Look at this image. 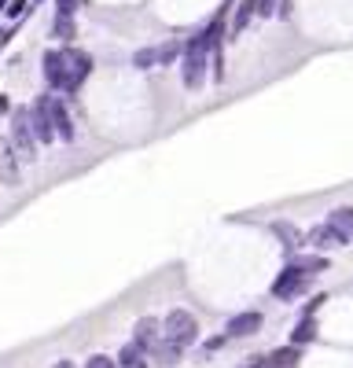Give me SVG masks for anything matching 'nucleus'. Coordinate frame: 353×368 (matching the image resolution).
Returning a JSON list of instances; mask_svg holds the SVG:
<instances>
[{"instance_id": "1", "label": "nucleus", "mask_w": 353, "mask_h": 368, "mask_svg": "<svg viewBox=\"0 0 353 368\" xmlns=\"http://www.w3.org/2000/svg\"><path fill=\"white\" fill-rule=\"evenodd\" d=\"M206 70H210V52L199 37H191L184 48H180V81H184L188 92H199L202 81H206Z\"/></svg>"}, {"instance_id": "2", "label": "nucleus", "mask_w": 353, "mask_h": 368, "mask_svg": "<svg viewBox=\"0 0 353 368\" xmlns=\"http://www.w3.org/2000/svg\"><path fill=\"white\" fill-rule=\"evenodd\" d=\"M162 339L180 346V350H188V346L199 343V320L188 309H169L162 320Z\"/></svg>"}, {"instance_id": "3", "label": "nucleus", "mask_w": 353, "mask_h": 368, "mask_svg": "<svg viewBox=\"0 0 353 368\" xmlns=\"http://www.w3.org/2000/svg\"><path fill=\"white\" fill-rule=\"evenodd\" d=\"M8 140L15 144L23 162H37L41 144H37L34 129H30V107H12V133H8Z\"/></svg>"}, {"instance_id": "4", "label": "nucleus", "mask_w": 353, "mask_h": 368, "mask_svg": "<svg viewBox=\"0 0 353 368\" xmlns=\"http://www.w3.org/2000/svg\"><path fill=\"white\" fill-rule=\"evenodd\" d=\"M309 280H313V276H306L302 269H295L291 262H287L280 273H276V280L269 284V295L276 302H295V298H302L309 291Z\"/></svg>"}, {"instance_id": "5", "label": "nucleus", "mask_w": 353, "mask_h": 368, "mask_svg": "<svg viewBox=\"0 0 353 368\" xmlns=\"http://www.w3.org/2000/svg\"><path fill=\"white\" fill-rule=\"evenodd\" d=\"M67 52V85H63V96H74L85 85V78L92 74V56L81 48H63Z\"/></svg>"}, {"instance_id": "6", "label": "nucleus", "mask_w": 353, "mask_h": 368, "mask_svg": "<svg viewBox=\"0 0 353 368\" xmlns=\"http://www.w3.org/2000/svg\"><path fill=\"white\" fill-rule=\"evenodd\" d=\"M0 184H8V188L23 184V159L8 136H0Z\"/></svg>"}, {"instance_id": "7", "label": "nucleus", "mask_w": 353, "mask_h": 368, "mask_svg": "<svg viewBox=\"0 0 353 368\" xmlns=\"http://www.w3.org/2000/svg\"><path fill=\"white\" fill-rule=\"evenodd\" d=\"M30 129H34L37 144H52L56 140V129H52V107H48V96H37L30 103Z\"/></svg>"}, {"instance_id": "8", "label": "nucleus", "mask_w": 353, "mask_h": 368, "mask_svg": "<svg viewBox=\"0 0 353 368\" xmlns=\"http://www.w3.org/2000/svg\"><path fill=\"white\" fill-rule=\"evenodd\" d=\"M306 247L309 251H317V254H331V251H339V247H350L342 236L331 229L328 221H320V225H313V229L306 232Z\"/></svg>"}, {"instance_id": "9", "label": "nucleus", "mask_w": 353, "mask_h": 368, "mask_svg": "<svg viewBox=\"0 0 353 368\" xmlns=\"http://www.w3.org/2000/svg\"><path fill=\"white\" fill-rule=\"evenodd\" d=\"M41 70H45L48 89L63 92V85H67V52H63V48H48L45 59H41Z\"/></svg>"}, {"instance_id": "10", "label": "nucleus", "mask_w": 353, "mask_h": 368, "mask_svg": "<svg viewBox=\"0 0 353 368\" xmlns=\"http://www.w3.org/2000/svg\"><path fill=\"white\" fill-rule=\"evenodd\" d=\"M261 309H243V313H235V317H228V324H224V335L228 339H247V335H258L261 331Z\"/></svg>"}, {"instance_id": "11", "label": "nucleus", "mask_w": 353, "mask_h": 368, "mask_svg": "<svg viewBox=\"0 0 353 368\" xmlns=\"http://www.w3.org/2000/svg\"><path fill=\"white\" fill-rule=\"evenodd\" d=\"M48 107H52V129H56V140H63V144H74L78 129H74V118H70V111H67V103H63V96H48Z\"/></svg>"}, {"instance_id": "12", "label": "nucleus", "mask_w": 353, "mask_h": 368, "mask_svg": "<svg viewBox=\"0 0 353 368\" xmlns=\"http://www.w3.org/2000/svg\"><path fill=\"white\" fill-rule=\"evenodd\" d=\"M269 232L280 240V247H284V254L291 258V254H298L306 247V232L298 229V225H291V221H272L269 225Z\"/></svg>"}, {"instance_id": "13", "label": "nucleus", "mask_w": 353, "mask_h": 368, "mask_svg": "<svg viewBox=\"0 0 353 368\" xmlns=\"http://www.w3.org/2000/svg\"><path fill=\"white\" fill-rule=\"evenodd\" d=\"M158 339H162V320L158 317H140L133 324V343L140 346L144 354H151L158 346Z\"/></svg>"}, {"instance_id": "14", "label": "nucleus", "mask_w": 353, "mask_h": 368, "mask_svg": "<svg viewBox=\"0 0 353 368\" xmlns=\"http://www.w3.org/2000/svg\"><path fill=\"white\" fill-rule=\"evenodd\" d=\"M324 221H328L346 243H353V207H331Z\"/></svg>"}, {"instance_id": "15", "label": "nucleus", "mask_w": 353, "mask_h": 368, "mask_svg": "<svg viewBox=\"0 0 353 368\" xmlns=\"http://www.w3.org/2000/svg\"><path fill=\"white\" fill-rule=\"evenodd\" d=\"M287 262H291L295 269H302L306 276H320V273H328V269H331L328 254H317V251H309V254H302V258H298V254H291V258H287Z\"/></svg>"}, {"instance_id": "16", "label": "nucleus", "mask_w": 353, "mask_h": 368, "mask_svg": "<svg viewBox=\"0 0 353 368\" xmlns=\"http://www.w3.org/2000/svg\"><path fill=\"white\" fill-rule=\"evenodd\" d=\"M298 361H302V354H298V346H276V350L265 357V368H298Z\"/></svg>"}, {"instance_id": "17", "label": "nucleus", "mask_w": 353, "mask_h": 368, "mask_svg": "<svg viewBox=\"0 0 353 368\" xmlns=\"http://www.w3.org/2000/svg\"><path fill=\"white\" fill-rule=\"evenodd\" d=\"M147 357H151L155 365L173 368V365H180V357H184V350H180V346H173V343H166V339H158V346H155V350L147 354Z\"/></svg>"}, {"instance_id": "18", "label": "nucleus", "mask_w": 353, "mask_h": 368, "mask_svg": "<svg viewBox=\"0 0 353 368\" xmlns=\"http://www.w3.org/2000/svg\"><path fill=\"white\" fill-rule=\"evenodd\" d=\"M52 37H56L59 45H70V41L78 37V19L74 15H56L52 19Z\"/></svg>"}, {"instance_id": "19", "label": "nucleus", "mask_w": 353, "mask_h": 368, "mask_svg": "<svg viewBox=\"0 0 353 368\" xmlns=\"http://www.w3.org/2000/svg\"><path fill=\"white\" fill-rule=\"evenodd\" d=\"M254 15H258V0H239V4H235V19H232V34L239 37Z\"/></svg>"}, {"instance_id": "20", "label": "nucleus", "mask_w": 353, "mask_h": 368, "mask_svg": "<svg viewBox=\"0 0 353 368\" xmlns=\"http://www.w3.org/2000/svg\"><path fill=\"white\" fill-rule=\"evenodd\" d=\"M306 343H317V317H302L295 324V331H291V346L302 350Z\"/></svg>"}, {"instance_id": "21", "label": "nucleus", "mask_w": 353, "mask_h": 368, "mask_svg": "<svg viewBox=\"0 0 353 368\" xmlns=\"http://www.w3.org/2000/svg\"><path fill=\"white\" fill-rule=\"evenodd\" d=\"M114 361H118V368H136V365H144V361H147V354H144L136 343H125L122 350H118Z\"/></svg>"}, {"instance_id": "22", "label": "nucleus", "mask_w": 353, "mask_h": 368, "mask_svg": "<svg viewBox=\"0 0 353 368\" xmlns=\"http://www.w3.org/2000/svg\"><path fill=\"white\" fill-rule=\"evenodd\" d=\"M155 67H158V48L155 45L133 52V70H155Z\"/></svg>"}, {"instance_id": "23", "label": "nucleus", "mask_w": 353, "mask_h": 368, "mask_svg": "<svg viewBox=\"0 0 353 368\" xmlns=\"http://www.w3.org/2000/svg\"><path fill=\"white\" fill-rule=\"evenodd\" d=\"M158 48V67H173V63L180 59V41H162V45H155Z\"/></svg>"}, {"instance_id": "24", "label": "nucleus", "mask_w": 353, "mask_h": 368, "mask_svg": "<svg viewBox=\"0 0 353 368\" xmlns=\"http://www.w3.org/2000/svg\"><path fill=\"white\" fill-rule=\"evenodd\" d=\"M210 78L213 81H224V48H217V52H210Z\"/></svg>"}, {"instance_id": "25", "label": "nucleus", "mask_w": 353, "mask_h": 368, "mask_svg": "<svg viewBox=\"0 0 353 368\" xmlns=\"http://www.w3.org/2000/svg\"><path fill=\"white\" fill-rule=\"evenodd\" d=\"M26 12H30V0H8V8H4L8 19H23Z\"/></svg>"}, {"instance_id": "26", "label": "nucleus", "mask_w": 353, "mask_h": 368, "mask_svg": "<svg viewBox=\"0 0 353 368\" xmlns=\"http://www.w3.org/2000/svg\"><path fill=\"white\" fill-rule=\"evenodd\" d=\"M85 368H118L114 357H107V354H92L89 361H85Z\"/></svg>"}, {"instance_id": "27", "label": "nucleus", "mask_w": 353, "mask_h": 368, "mask_svg": "<svg viewBox=\"0 0 353 368\" xmlns=\"http://www.w3.org/2000/svg\"><path fill=\"white\" fill-rule=\"evenodd\" d=\"M81 0H56V15H78Z\"/></svg>"}, {"instance_id": "28", "label": "nucleus", "mask_w": 353, "mask_h": 368, "mask_svg": "<svg viewBox=\"0 0 353 368\" xmlns=\"http://www.w3.org/2000/svg\"><path fill=\"white\" fill-rule=\"evenodd\" d=\"M324 302H328V295H313V298H309V302H306V309H302V317H313V313H317L320 306H324Z\"/></svg>"}, {"instance_id": "29", "label": "nucleus", "mask_w": 353, "mask_h": 368, "mask_svg": "<svg viewBox=\"0 0 353 368\" xmlns=\"http://www.w3.org/2000/svg\"><path fill=\"white\" fill-rule=\"evenodd\" d=\"M224 346H228V335H213V339H206V354L224 350Z\"/></svg>"}, {"instance_id": "30", "label": "nucleus", "mask_w": 353, "mask_h": 368, "mask_svg": "<svg viewBox=\"0 0 353 368\" xmlns=\"http://www.w3.org/2000/svg\"><path fill=\"white\" fill-rule=\"evenodd\" d=\"M258 15H276V0H258Z\"/></svg>"}, {"instance_id": "31", "label": "nucleus", "mask_w": 353, "mask_h": 368, "mask_svg": "<svg viewBox=\"0 0 353 368\" xmlns=\"http://www.w3.org/2000/svg\"><path fill=\"white\" fill-rule=\"evenodd\" d=\"M0 114H12V100H8L4 92H0Z\"/></svg>"}, {"instance_id": "32", "label": "nucleus", "mask_w": 353, "mask_h": 368, "mask_svg": "<svg viewBox=\"0 0 353 368\" xmlns=\"http://www.w3.org/2000/svg\"><path fill=\"white\" fill-rule=\"evenodd\" d=\"M239 368H265V357H250V361L239 365Z\"/></svg>"}, {"instance_id": "33", "label": "nucleus", "mask_w": 353, "mask_h": 368, "mask_svg": "<svg viewBox=\"0 0 353 368\" xmlns=\"http://www.w3.org/2000/svg\"><path fill=\"white\" fill-rule=\"evenodd\" d=\"M52 368H74V361H56V365H52Z\"/></svg>"}, {"instance_id": "34", "label": "nucleus", "mask_w": 353, "mask_h": 368, "mask_svg": "<svg viewBox=\"0 0 353 368\" xmlns=\"http://www.w3.org/2000/svg\"><path fill=\"white\" fill-rule=\"evenodd\" d=\"M4 8H8V0H0V15H4Z\"/></svg>"}, {"instance_id": "35", "label": "nucleus", "mask_w": 353, "mask_h": 368, "mask_svg": "<svg viewBox=\"0 0 353 368\" xmlns=\"http://www.w3.org/2000/svg\"><path fill=\"white\" fill-rule=\"evenodd\" d=\"M30 4H41V0H30Z\"/></svg>"}]
</instances>
